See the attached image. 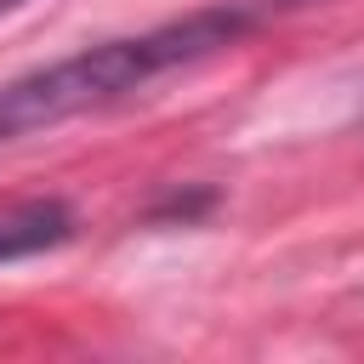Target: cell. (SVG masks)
I'll return each mask as SVG.
<instances>
[{"instance_id": "6da1fadb", "label": "cell", "mask_w": 364, "mask_h": 364, "mask_svg": "<svg viewBox=\"0 0 364 364\" xmlns=\"http://www.w3.org/2000/svg\"><path fill=\"white\" fill-rule=\"evenodd\" d=\"M245 28H250L245 6H199V11L171 17L159 28L102 40V46H85L74 57H57L34 74H17V80L0 85V142H17V136H34V131H51L63 119L97 114L108 102H125L131 91L216 57Z\"/></svg>"}, {"instance_id": "7a4b0ae2", "label": "cell", "mask_w": 364, "mask_h": 364, "mask_svg": "<svg viewBox=\"0 0 364 364\" xmlns=\"http://www.w3.org/2000/svg\"><path fill=\"white\" fill-rule=\"evenodd\" d=\"M68 233H74V210L63 199H23V205L0 210V262L57 250Z\"/></svg>"}, {"instance_id": "3957f363", "label": "cell", "mask_w": 364, "mask_h": 364, "mask_svg": "<svg viewBox=\"0 0 364 364\" xmlns=\"http://www.w3.org/2000/svg\"><path fill=\"white\" fill-rule=\"evenodd\" d=\"M262 6H279V11H290V6H307V0H262Z\"/></svg>"}, {"instance_id": "277c9868", "label": "cell", "mask_w": 364, "mask_h": 364, "mask_svg": "<svg viewBox=\"0 0 364 364\" xmlns=\"http://www.w3.org/2000/svg\"><path fill=\"white\" fill-rule=\"evenodd\" d=\"M11 6H23V0H0V11H11Z\"/></svg>"}]
</instances>
